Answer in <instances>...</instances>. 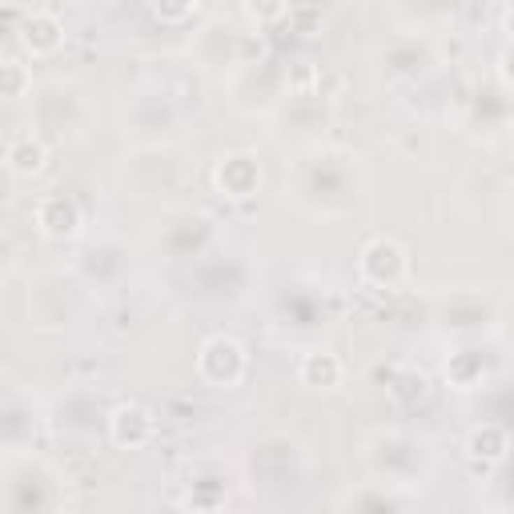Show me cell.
<instances>
[{"label":"cell","mask_w":514,"mask_h":514,"mask_svg":"<svg viewBox=\"0 0 514 514\" xmlns=\"http://www.w3.org/2000/svg\"><path fill=\"white\" fill-rule=\"evenodd\" d=\"M24 93V68H20V61H8V96H20Z\"/></svg>","instance_id":"2"},{"label":"cell","mask_w":514,"mask_h":514,"mask_svg":"<svg viewBox=\"0 0 514 514\" xmlns=\"http://www.w3.org/2000/svg\"><path fill=\"white\" fill-rule=\"evenodd\" d=\"M8 169H13L16 177H32L45 169V149H41V141H32V137H13V145H8Z\"/></svg>","instance_id":"1"}]
</instances>
